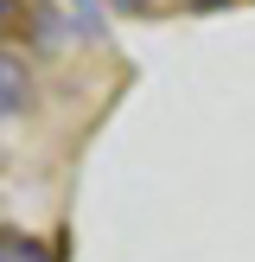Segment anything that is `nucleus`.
Here are the masks:
<instances>
[{"instance_id": "20e7f679", "label": "nucleus", "mask_w": 255, "mask_h": 262, "mask_svg": "<svg viewBox=\"0 0 255 262\" xmlns=\"http://www.w3.org/2000/svg\"><path fill=\"white\" fill-rule=\"evenodd\" d=\"M191 7H198V13H217V7H223V0H191Z\"/></svg>"}, {"instance_id": "f03ea898", "label": "nucleus", "mask_w": 255, "mask_h": 262, "mask_svg": "<svg viewBox=\"0 0 255 262\" xmlns=\"http://www.w3.org/2000/svg\"><path fill=\"white\" fill-rule=\"evenodd\" d=\"M0 262H58V250H45L26 230H0Z\"/></svg>"}, {"instance_id": "7ed1b4c3", "label": "nucleus", "mask_w": 255, "mask_h": 262, "mask_svg": "<svg viewBox=\"0 0 255 262\" xmlns=\"http://www.w3.org/2000/svg\"><path fill=\"white\" fill-rule=\"evenodd\" d=\"M19 19V7H13V0H0V26H13Z\"/></svg>"}, {"instance_id": "f257e3e1", "label": "nucleus", "mask_w": 255, "mask_h": 262, "mask_svg": "<svg viewBox=\"0 0 255 262\" xmlns=\"http://www.w3.org/2000/svg\"><path fill=\"white\" fill-rule=\"evenodd\" d=\"M26 102H32V71H26L13 51H0V122H7V115H19Z\"/></svg>"}]
</instances>
